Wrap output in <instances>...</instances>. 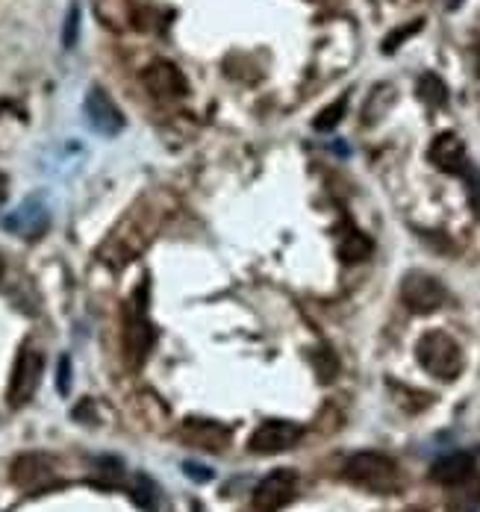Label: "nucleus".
<instances>
[{
  "label": "nucleus",
  "mask_w": 480,
  "mask_h": 512,
  "mask_svg": "<svg viewBox=\"0 0 480 512\" xmlns=\"http://www.w3.org/2000/svg\"><path fill=\"white\" fill-rule=\"evenodd\" d=\"M345 480L360 489H369L374 495H392L404 483L395 460H389L386 454H377V451L354 454L345 462Z\"/></svg>",
  "instance_id": "f257e3e1"
},
{
  "label": "nucleus",
  "mask_w": 480,
  "mask_h": 512,
  "mask_svg": "<svg viewBox=\"0 0 480 512\" xmlns=\"http://www.w3.org/2000/svg\"><path fill=\"white\" fill-rule=\"evenodd\" d=\"M416 357H419L427 374H433L439 380H454L463 371V351H460V345L448 333H442V330H430V333H425L419 339Z\"/></svg>",
  "instance_id": "f03ea898"
},
{
  "label": "nucleus",
  "mask_w": 480,
  "mask_h": 512,
  "mask_svg": "<svg viewBox=\"0 0 480 512\" xmlns=\"http://www.w3.org/2000/svg\"><path fill=\"white\" fill-rule=\"evenodd\" d=\"M430 162H433L439 171H445V174L466 177V180L472 183V186H469V192H475V204L480 206L478 171L472 168V162H469V156H466L463 142H460L454 133H442V136H436V142L430 145Z\"/></svg>",
  "instance_id": "7ed1b4c3"
},
{
  "label": "nucleus",
  "mask_w": 480,
  "mask_h": 512,
  "mask_svg": "<svg viewBox=\"0 0 480 512\" xmlns=\"http://www.w3.org/2000/svg\"><path fill=\"white\" fill-rule=\"evenodd\" d=\"M42 371H45V357L36 351V348H24L18 359H15V368H12V380H9V407H27L33 401V395L39 392V383H42Z\"/></svg>",
  "instance_id": "20e7f679"
},
{
  "label": "nucleus",
  "mask_w": 480,
  "mask_h": 512,
  "mask_svg": "<svg viewBox=\"0 0 480 512\" xmlns=\"http://www.w3.org/2000/svg\"><path fill=\"white\" fill-rule=\"evenodd\" d=\"M445 301H448V292L433 274L410 271L401 280V304L416 315H430V312L445 307Z\"/></svg>",
  "instance_id": "39448f33"
},
{
  "label": "nucleus",
  "mask_w": 480,
  "mask_h": 512,
  "mask_svg": "<svg viewBox=\"0 0 480 512\" xmlns=\"http://www.w3.org/2000/svg\"><path fill=\"white\" fill-rule=\"evenodd\" d=\"M295 498H298V471L295 468H274L254 489L251 504L257 512H280Z\"/></svg>",
  "instance_id": "423d86ee"
},
{
  "label": "nucleus",
  "mask_w": 480,
  "mask_h": 512,
  "mask_svg": "<svg viewBox=\"0 0 480 512\" xmlns=\"http://www.w3.org/2000/svg\"><path fill=\"white\" fill-rule=\"evenodd\" d=\"M304 430L295 424V421H283V418H274V421H263L254 436L248 439V451L268 457V454H283L289 448H295L301 442Z\"/></svg>",
  "instance_id": "0eeeda50"
},
{
  "label": "nucleus",
  "mask_w": 480,
  "mask_h": 512,
  "mask_svg": "<svg viewBox=\"0 0 480 512\" xmlns=\"http://www.w3.org/2000/svg\"><path fill=\"white\" fill-rule=\"evenodd\" d=\"M12 483L24 492H39L56 483V465L45 454H21L12 462Z\"/></svg>",
  "instance_id": "6e6552de"
},
{
  "label": "nucleus",
  "mask_w": 480,
  "mask_h": 512,
  "mask_svg": "<svg viewBox=\"0 0 480 512\" xmlns=\"http://www.w3.org/2000/svg\"><path fill=\"white\" fill-rule=\"evenodd\" d=\"M83 112H86V121L95 133L101 136H118L124 130V115L121 109L115 106V101L109 98L104 89H89L86 101H83Z\"/></svg>",
  "instance_id": "1a4fd4ad"
},
{
  "label": "nucleus",
  "mask_w": 480,
  "mask_h": 512,
  "mask_svg": "<svg viewBox=\"0 0 480 512\" xmlns=\"http://www.w3.org/2000/svg\"><path fill=\"white\" fill-rule=\"evenodd\" d=\"M3 227L21 239H39L48 233L51 227V209L42 204L39 198H27L18 209H12V215L3 221Z\"/></svg>",
  "instance_id": "9d476101"
},
{
  "label": "nucleus",
  "mask_w": 480,
  "mask_h": 512,
  "mask_svg": "<svg viewBox=\"0 0 480 512\" xmlns=\"http://www.w3.org/2000/svg\"><path fill=\"white\" fill-rule=\"evenodd\" d=\"M151 345H154V327L145 318V304H136L127 309V327H124V348L136 368L148 359Z\"/></svg>",
  "instance_id": "9b49d317"
},
{
  "label": "nucleus",
  "mask_w": 480,
  "mask_h": 512,
  "mask_svg": "<svg viewBox=\"0 0 480 512\" xmlns=\"http://www.w3.org/2000/svg\"><path fill=\"white\" fill-rule=\"evenodd\" d=\"M142 86L154 95V98H183L186 95V80L177 71V65L157 59L142 71Z\"/></svg>",
  "instance_id": "f8f14e48"
},
{
  "label": "nucleus",
  "mask_w": 480,
  "mask_h": 512,
  "mask_svg": "<svg viewBox=\"0 0 480 512\" xmlns=\"http://www.w3.org/2000/svg\"><path fill=\"white\" fill-rule=\"evenodd\" d=\"M180 439L189 442L192 448H204V451L218 454L230 445V430L221 427L218 421H210V418H189L180 427Z\"/></svg>",
  "instance_id": "ddd939ff"
},
{
  "label": "nucleus",
  "mask_w": 480,
  "mask_h": 512,
  "mask_svg": "<svg viewBox=\"0 0 480 512\" xmlns=\"http://www.w3.org/2000/svg\"><path fill=\"white\" fill-rule=\"evenodd\" d=\"M472 477H475V457L463 454V451L436 460L433 468H430V480L439 483V486H460V483H466Z\"/></svg>",
  "instance_id": "4468645a"
},
{
  "label": "nucleus",
  "mask_w": 480,
  "mask_h": 512,
  "mask_svg": "<svg viewBox=\"0 0 480 512\" xmlns=\"http://www.w3.org/2000/svg\"><path fill=\"white\" fill-rule=\"evenodd\" d=\"M369 254H372V239L363 236V233H357V230L348 233L345 242L339 245V256H342L345 262H363Z\"/></svg>",
  "instance_id": "2eb2a0df"
},
{
  "label": "nucleus",
  "mask_w": 480,
  "mask_h": 512,
  "mask_svg": "<svg viewBox=\"0 0 480 512\" xmlns=\"http://www.w3.org/2000/svg\"><path fill=\"white\" fill-rule=\"evenodd\" d=\"M419 95H422V101L430 103V106H442V103L448 101V89H445V83H442L436 74H425V77L419 80Z\"/></svg>",
  "instance_id": "dca6fc26"
},
{
  "label": "nucleus",
  "mask_w": 480,
  "mask_h": 512,
  "mask_svg": "<svg viewBox=\"0 0 480 512\" xmlns=\"http://www.w3.org/2000/svg\"><path fill=\"white\" fill-rule=\"evenodd\" d=\"M345 109H348V101H345V98H339L336 103H330L327 109H321L319 118L313 121V124H316V130H333V127L342 121Z\"/></svg>",
  "instance_id": "f3484780"
},
{
  "label": "nucleus",
  "mask_w": 480,
  "mask_h": 512,
  "mask_svg": "<svg viewBox=\"0 0 480 512\" xmlns=\"http://www.w3.org/2000/svg\"><path fill=\"white\" fill-rule=\"evenodd\" d=\"M157 489H154V483L148 480V477H136V486L130 489V498L142 507V510H154V495Z\"/></svg>",
  "instance_id": "a211bd4d"
},
{
  "label": "nucleus",
  "mask_w": 480,
  "mask_h": 512,
  "mask_svg": "<svg viewBox=\"0 0 480 512\" xmlns=\"http://www.w3.org/2000/svg\"><path fill=\"white\" fill-rule=\"evenodd\" d=\"M77 27H80V9L71 6V12H68V18H65V33H62V45H65V48H74V42H77Z\"/></svg>",
  "instance_id": "6ab92c4d"
},
{
  "label": "nucleus",
  "mask_w": 480,
  "mask_h": 512,
  "mask_svg": "<svg viewBox=\"0 0 480 512\" xmlns=\"http://www.w3.org/2000/svg\"><path fill=\"white\" fill-rule=\"evenodd\" d=\"M419 30H422V21H413V24H407L404 30H395V33H392V36L386 39L383 51L392 53L395 48H398V45H401V42H404V39H407V36H413V33H419Z\"/></svg>",
  "instance_id": "aec40b11"
},
{
  "label": "nucleus",
  "mask_w": 480,
  "mask_h": 512,
  "mask_svg": "<svg viewBox=\"0 0 480 512\" xmlns=\"http://www.w3.org/2000/svg\"><path fill=\"white\" fill-rule=\"evenodd\" d=\"M68 389H71V359L62 357L59 359V392L68 395Z\"/></svg>",
  "instance_id": "412c9836"
},
{
  "label": "nucleus",
  "mask_w": 480,
  "mask_h": 512,
  "mask_svg": "<svg viewBox=\"0 0 480 512\" xmlns=\"http://www.w3.org/2000/svg\"><path fill=\"white\" fill-rule=\"evenodd\" d=\"M198 468H201V465H195V462H186V465H183V471H186L189 477H195V480H210V477H213V471H198Z\"/></svg>",
  "instance_id": "4be33fe9"
},
{
  "label": "nucleus",
  "mask_w": 480,
  "mask_h": 512,
  "mask_svg": "<svg viewBox=\"0 0 480 512\" xmlns=\"http://www.w3.org/2000/svg\"><path fill=\"white\" fill-rule=\"evenodd\" d=\"M3 201H6V180L0 177V206H3Z\"/></svg>",
  "instance_id": "5701e85b"
},
{
  "label": "nucleus",
  "mask_w": 480,
  "mask_h": 512,
  "mask_svg": "<svg viewBox=\"0 0 480 512\" xmlns=\"http://www.w3.org/2000/svg\"><path fill=\"white\" fill-rule=\"evenodd\" d=\"M3 271H6V262H3V256H0V280H3Z\"/></svg>",
  "instance_id": "b1692460"
},
{
  "label": "nucleus",
  "mask_w": 480,
  "mask_h": 512,
  "mask_svg": "<svg viewBox=\"0 0 480 512\" xmlns=\"http://www.w3.org/2000/svg\"><path fill=\"white\" fill-rule=\"evenodd\" d=\"M478 74H480V45H478Z\"/></svg>",
  "instance_id": "393cba45"
}]
</instances>
